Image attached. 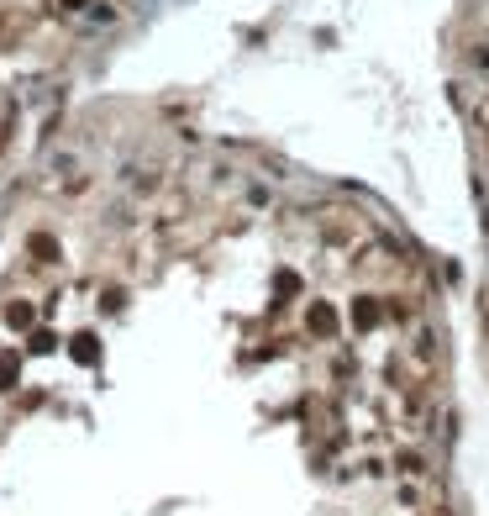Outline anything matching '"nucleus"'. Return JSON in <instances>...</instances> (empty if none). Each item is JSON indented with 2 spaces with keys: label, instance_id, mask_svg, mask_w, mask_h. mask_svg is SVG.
Masks as SVG:
<instances>
[{
  "label": "nucleus",
  "instance_id": "nucleus-3",
  "mask_svg": "<svg viewBox=\"0 0 489 516\" xmlns=\"http://www.w3.org/2000/svg\"><path fill=\"white\" fill-rule=\"evenodd\" d=\"M16 374H21V358L16 353H0V390H16Z\"/></svg>",
  "mask_w": 489,
  "mask_h": 516
},
{
  "label": "nucleus",
  "instance_id": "nucleus-6",
  "mask_svg": "<svg viewBox=\"0 0 489 516\" xmlns=\"http://www.w3.org/2000/svg\"><path fill=\"white\" fill-rule=\"evenodd\" d=\"M26 248H32L37 258H43V264H53V258H58V242H53V237H43V232H37L32 242H26Z\"/></svg>",
  "mask_w": 489,
  "mask_h": 516
},
{
  "label": "nucleus",
  "instance_id": "nucleus-1",
  "mask_svg": "<svg viewBox=\"0 0 489 516\" xmlns=\"http://www.w3.org/2000/svg\"><path fill=\"white\" fill-rule=\"evenodd\" d=\"M352 327H358V332L379 327V301H374V295H358V301H352Z\"/></svg>",
  "mask_w": 489,
  "mask_h": 516
},
{
  "label": "nucleus",
  "instance_id": "nucleus-7",
  "mask_svg": "<svg viewBox=\"0 0 489 516\" xmlns=\"http://www.w3.org/2000/svg\"><path fill=\"white\" fill-rule=\"evenodd\" d=\"M279 290L295 295V290H300V274H295V269H284V274H279Z\"/></svg>",
  "mask_w": 489,
  "mask_h": 516
},
{
  "label": "nucleus",
  "instance_id": "nucleus-8",
  "mask_svg": "<svg viewBox=\"0 0 489 516\" xmlns=\"http://www.w3.org/2000/svg\"><path fill=\"white\" fill-rule=\"evenodd\" d=\"M58 6H63V11H79V6H85V0H58Z\"/></svg>",
  "mask_w": 489,
  "mask_h": 516
},
{
  "label": "nucleus",
  "instance_id": "nucleus-4",
  "mask_svg": "<svg viewBox=\"0 0 489 516\" xmlns=\"http://www.w3.org/2000/svg\"><path fill=\"white\" fill-rule=\"evenodd\" d=\"M32 316H37V311L26 306V301H11V306H6V321H11V327H32Z\"/></svg>",
  "mask_w": 489,
  "mask_h": 516
},
{
  "label": "nucleus",
  "instance_id": "nucleus-2",
  "mask_svg": "<svg viewBox=\"0 0 489 516\" xmlns=\"http://www.w3.org/2000/svg\"><path fill=\"white\" fill-rule=\"evenodd\" d=\"M310 332H316V337H337V311L326 306V301L310 306Z\"/></svg>",
  "mask_w": 489,
  "mask_h": 516
},
{
  "label": "nucleus",
  "instance_id": "nucleus-5",
  "mask_svg": "<svg viewBox=\"0 0 489 516\" xmlns=\"http://www.w3.org/2000/svg\"><path fill=\"white\" fill-rule=\"evenodd\" d=\"M69 353H74L79 363H95V358H100V348H95V337H90V332H85V337H74V348H69Z\"/></svg>",
  "mask_w": 489,
  "mask_h": 516
}]
</instances>
